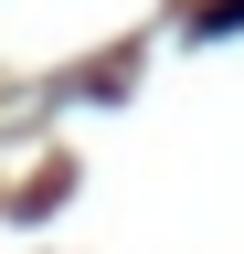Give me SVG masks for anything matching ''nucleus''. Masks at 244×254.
I'll list each match as a JSON object with an SVG mask.
<instances>
[{
  "label": "nucleus",
  "mask_w": 244,
  "mask_h": 254,
  "mask_svg": "<svg viewBox=\"0 0 244 254\" xmlns=\"http://www.w3.org/2000/svg\"><path fill=\"white\" fill-rule=\"evenodd\" d=\"M202 32H244V0H212V11H202Z\"/></svg>",
  "instance_id": "f257e3e1"
}]
</instances>
